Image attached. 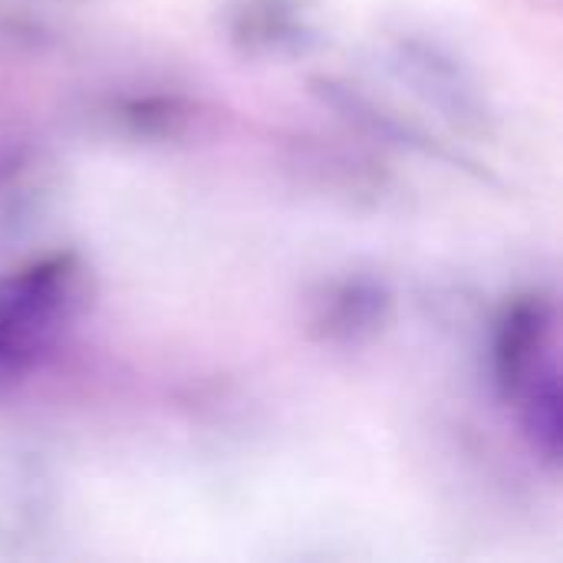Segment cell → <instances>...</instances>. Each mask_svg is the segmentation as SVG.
<instances>
[{
  "label": "cell",
  "mask_w": 563,
  "mask_h": 563,
  "mask_svg": "<svg viewBox=\"0 0 563 563\" xmlns=\"http://www.w3.org/2000/svg\"><path fill=\"white\" fill-rule=\"evenodd\" d=\"M551 340H554V307L541 297L518 300L515 307H508V313L501 320L498 343H495V363H498V376H501L508 399L511 396L515 399L538 396V406L531 412L544 409L551 419H558V396H541L538 383H544V379H534V373L544 376L541 360L548 356ZM548 383H554V379H548Z\"/></svg>",
  "instance_id": "cell-1"
}]
</instances>
